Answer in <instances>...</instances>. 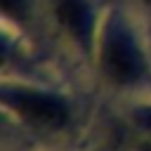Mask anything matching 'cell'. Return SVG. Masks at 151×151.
<instances>
[{
  "label": "cell",
  "mask_w": 151,
  "mask_h": 151,
  "mask_svg": "<svg viewBox=\"0 0 151 151\" xmlns=\"http://www.w3.org/2000/svg\"><path fill=\"white\" fill-rule=\"evenodd\" d=\"M7 104L21 113L28 123L40 127H61L68 120V109L59 97L33 92V90H12L5 94Z\"/></svg>",
  "instance_id": "6da1fadb"
},
{
  "label": "cell",
  "mask_w": 151,
  "mask_h": 151,
  "mask_svg": "<svg viewBox=\"0 0 151 151\" xmlns=\"http://www.w3.org/2000/svg\"><path fill=\"white\" fill-rule=\"evenodd\" d=\"M101 66H104L106 76L120 85L134 83L144 73V59H142L139 50L120 31L109 33L104 50H101Z\"/></svg>",
  "instance_id": "7a4b0ae2"
},
{
  "label": "cell",
  "mask_w": 151,
  "mask_h": 151,
  "mask_svg": "<svg viewBox=\"0 0 151 151\" xmlns=\"http://www.w3.org/2000/svg\"><path fill=\"white\" fill-rule=\"evenodd\" d=\"M57 17L61 21V26L73 33L78 40H85L87 35V9L83 5V0H57Z\"/></svg>",
  "instance_id": "3957f363"
},
{
  "label": "cell",
  "mask_w": 151,
  "mask_h": 151,
  "mask_svg": "<svg viewBox=\"0 0 151 151\" xmlns=\"http://www.w3.org/2000/svg\"><path fill=\"white\" fill-rule=\"evenodd\" d=\"M144 151H151V144H149V146H146V149H144Z\"/></svg>",
  "instance_id": "277c9868"
},
{
  "label": "cell",
  "mask_w": 151,
  "mask_h": 151,
  "mask_svg": "<svg viewBox=\"0 0 151 151\" xmlns=\"http://www.w3.org/2000/svg\"><path fill=\"white\" fill-rule=\"evenodd\" d=\"M144 2H151V0H144Z\"/></svg>",
  "instance_id": "5b68a950"
}]
</instances>
